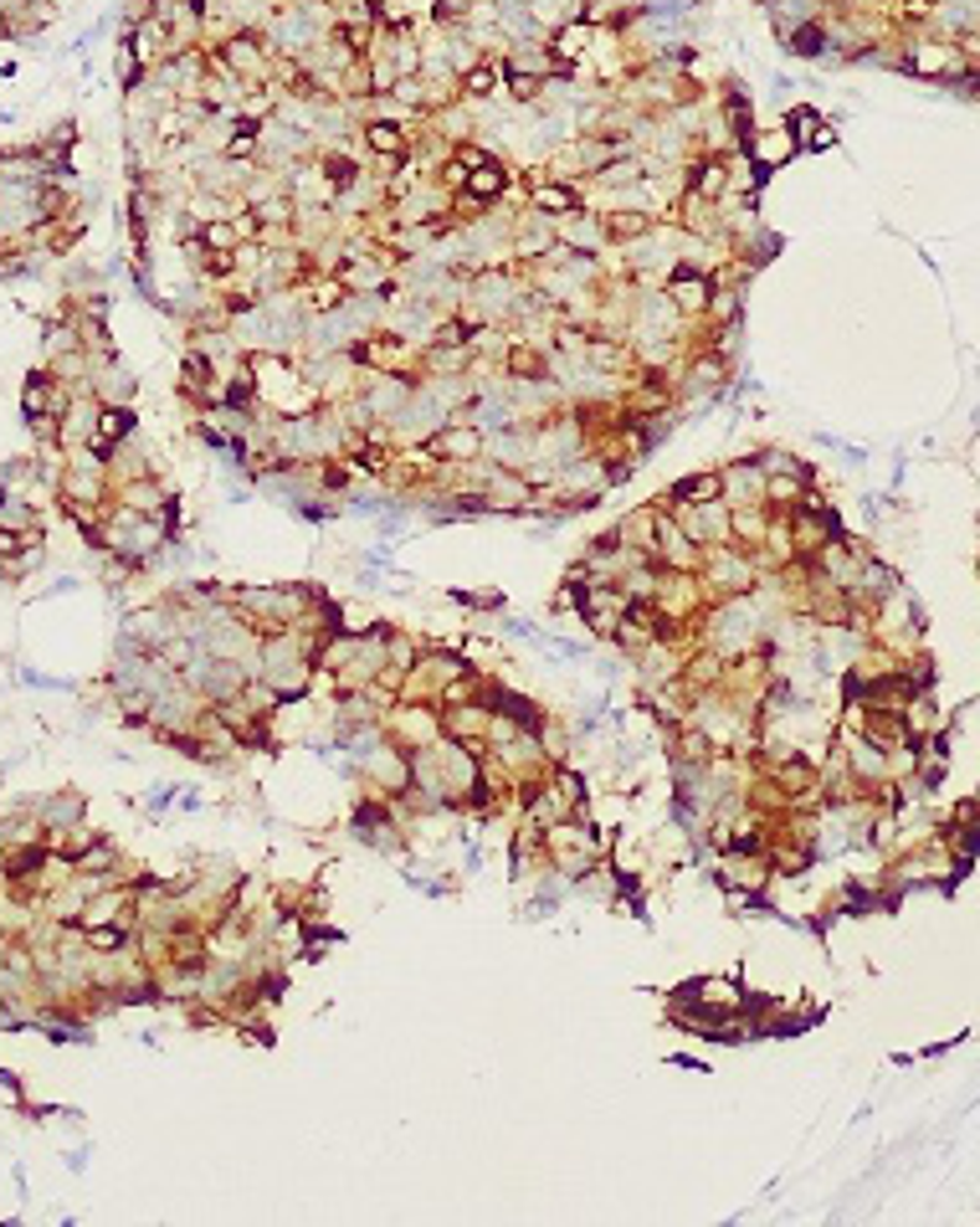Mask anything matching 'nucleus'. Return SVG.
Wrapping results in <instances>:
<instances>
[{"instance_id": "f257e3e1", "label": "nucleus", "mask_w": 980, "mask_h": 1227, "mask_svg": "<svg viewBox=\"0 0 980 1227\" xmlns=\"http://www.w3.org/2000/svg\"><path fill=\"white\" fill-rule=\"evenodd\" d=\"M483 447H488V432H483L478 421H447L442 432H432V437L421 442V452L437 458V463H447V467L483 463Z\"/></svg>"}, {"instance_id": "f03ea898", "label": "nucleus", "mask_w": 980, "mask_h": 1227, "mask_svg": "<svg viewBox=\"0 0 980 1227\" xmlns=\"http://www.w3.org/2000/svg\"><path fill=\"white\" fill-rule=\"evenodd\" d=\"M898 68L909 72V77H930V83H950V77H960V72L970 68V57L955 47V42H904V57H898Z\"/></svg>"}, {"instance_id": "7ed1b4c3", "label": "nucleus", "mask_w": 980, "mask_h": 1227, "mask_svg": "<svg viewBox=\"0 0 980 1227\" xmlns=\"http://www.w3.org/2000/svg\"><path fill=\"white\" fill-rule=\"evenodd\" d=\"M662 299H668V308H673L677 319H703V308L714 299V273L677 268L673 278H668V288H662Z\"/></svg>"}, {"instance_id": "20e7f679", "label": "nucleus", "mask_w": 980, "mask_h": 1227, "mask_svg": "<svg viewBox=\"0 0 980 1227\" xmlns=\"http://www.w3.org/2000/svg\"><path fill=\"white\" fill-rule=\"evenodd\" d=\"M529 211L544 216V221H565V216H581V186L575 181H529Z\"/></svg>"}, {"instance_id": "39448f33", "label": "nucleus", "mask_w": 980, "mask_h": 1227, "mask_svg": "<svg viewBox=\"0 0 980 1227\" xmlns=\"http://www.w3.org/2000/svg\"><path fill=\"white\" fill-rule=\"evenodd\" d=\"M683 190H693L699 201H719L723 190H729V149H703V155H693Z\"/></svg>"}, {"instance_id": "423d86ee", "label": "nucleus", "mask_w": 980, "mask_h": 1227, "mask_svg": "<svg viewBox=\"0 0 980 1227\" xmlns=\"http://www.w3.org/2000/svg\"><path fill=\"white\" fill-rule=\"evenodd\" d=\"M723 499V473L719 467H703V473H688V478H677L657 504L662 509H677V504H688V509H699V504H719Z\"/></svg>"}, {"instance_id": "0eeeda50", "label": "nucleus", "mask_w": 980, "mask_h": 1227, "mask_svg": "<svg viewBox=\"0 0 980 1227\" xmlns=\"http://www.w3.org/2000/svg\"><path fill=\"white\" fill-rule=\"evenodd\" d=\"M596 227H601V242H642V236L657 227V216L653 211H642V206H611L596 216Z\"/></svg>"}, {"instance_id": "6e6552de", "label": "nucleus", "mask_w": 980, "mask_h": 1227, "mask_svg": "<svg viewBox=\"0 0 980 1227\" xmlns=\"http://www.w3.org/2000/svg\"><path fill=\"white\" fill-rule=\"evenodd\" d=\"M360 140H365V149L380 155V160H406V155H411V129L396 124V118H365V124H360Z\"/></svg>"}, {"instance_id": "1a4fd4ad", "label": "nucleus", "mask_w": 980, "mask_h": 1227, "mask_svg": "<svg viewBox=\"0 0 980 1227\" xmlns=\"http://www.w3.org/2000/svg\"><path fill=\"white\" fill-rule=\"evenodd\" d=\"M590 42H596V26H585L581 16H570L565 26H555V31H550V47H544V52L555 57V68H560V72H570V68H575V62L585 57V52H590Z\"/></svg>"}, {"instance_id": "9d476101", "label": "nucleus", "mask_w": 980, "mask_h": 1227, "mask_svg": "<svg viewBox=\"0 0 980 1227\" xmlns=\"http://www.w3.org/2000/svg\"><path fill=\"white\" fill-rule=\"evenodd\" d=\"M509 181H514V170H509V160H498V155H488V160L478 164V170H467L463 196H472L478 206H493V201H503V190H509Z\"/></svg>"}, {"instance_id": "9b49d317", "label": "nucleus", "mask_w": 980, "mask_h": 1227, "mask_svg": "<svg viewBox=\"0 0 980 1227\" xmlns=\"http://www.w3.org/2000/svg\"><path fill=\"white\" fill-rule=\"evenodd\" d=\"M585 360H590V371L596 375H621V371H637V360H631V349L627 340H616V334H585Z\"/></svg>"}, {"instance_id": "f8f14e48", "label": "nucleus", "mask_w": 980, "mask_h": 1227, "mask_svg": "<svg viewBox=\"0 0 980 1227\" xmlns=\"http://www.w3.org/2000/svg\"><path fill=\"white\" fill-rule=\"evenodd\" d=\"M503 375H514L524 386H539V380H550V355H544L535 340H509V349H503Z\"/></svg>"}, {"instance_id": "ddd939ff", "label": "nucleus", "mask_w": 980, "mask_h": 1227, "mask_svg": "<svg viewBox=\"0 0 980 1227\" xmlns=\"http://www.w3.org/2000/svg\"><path fill=\"white\" fill-rule=\"evenodd\" d=\"M795 149H801V144H795L791 129H755V140L745 144V155L760 164V170H775V164H786Z\"/></svg>"}, {"instance_id": "4468645a", "label": "nucleus", "mask_w": 980, "mask_h": 1227, "mask_svg": "<svg viewBox=\"0 0 980 1227\" xmlns=\"http://www.w3.org/2000/svg\"><path fill=\"white\" fill-rule=\"evenodd\" d=\"M786 129L795 134V144H801V149H832V144H837V129H832V124H827L817 109H795V114L786 118Z\"/></svg>"}, {"instance_id": "2eb2a0df", "label": "nucleus", "mask_w": 980, "mask_h": 1227, "mask_svg": "<svg viewBox=\"0 0 980 1227\" xmlns=\"http://www.w3.org/2000/svg\"><path fill=\"white\" fill-rule=\"evenodd\" d=\"M313 164H319V175L328 181V190H334V196H345V190H354L360 181H365L360 160H354V155H345V149H324V155H319Z\"/></svg>"}, {"instance_id": "dca6fc26", "label": "nucleus", "mask_w": 980, "mask_h": 1227, "mask_svg": "<svg viewBox=\"0 0 980 1227\" xmlns=\"http://www.w3.org/2000/svg\"><path fill=\"white\" fill-rule=\"evenodd\" d=\"M498 88H503V57H483V62H472L457 77V93L463 98H493Z\"/></svg>"}, {"instance_id": "f3484780", "label": "nucleus", "mask_w": 980, "mask_h": 1227, "mask_svg": "<svg viewBox=\"0 0 980 1227\" xmlns=\"http://www.w3.org/2000/svg\"><path fill=\"white\" fill-rule=\"evenodd\" d=\"M740 308H745V293H740V283L714 278V299H708V308H703V324H708V329L740 324Z\"/></svg>"}, {"instance_id": "a211bd4d", "label": "nucleus", "mask_w": 980, "mask_h": 1227, "mask_svg": "<svg viewBox=\"0 0 980 1227\" xmlns=\"http://www.w3.org/2000/svg\"><path fill=\"white\" fill-rule=\"evenodd\" d=\"M195 236H201V247H206V252H236V247L247 242L236 216H210V221H201V232H195Z\"/></svg>"}, {"instance_id": "6ab92c4d", "label": "nucleus", "mask_w": 980, "mask_h": 1227, "mask_svg": "<svg viewBox=\"0 0 980 1227\" xmlns=\"http://www.w3.org/2000/svg\"><path fill=\"white\" fill-rule=\"evenodd\" d=\"M786 42H791L795 57H821V52L832 47V31H827L817 16H806L801 26H791V31H786Z\"/></svg>"}, {"instance_id": "aec40b11", "label": "nucleus", "mask_w": 980, "mask_h": 1227, "mask_svg": "<svg viewBox=\"0 0 980 1227\" xmlns=\"http://www.w3.org/2000/svg\"><path fill=\"white\" fill-rule=\"evenodd\" d=\"M723 129L740 140V149H745L749 140H755V109H749V98L734 88V93L723 98Z\"/></svg>"}, {"instance_id": "412c9836", "label": "nucleus", "mask_w": 980, "mask_h": 1227, "mask_svg": "<svg viewBox=\"0 0 980 1227\" xmlns=\"http://www.w3.org/2000/svg\"><path fill=\"white\" fill-rule=\"evenodd\" d=\"M432 11H437L442 26H463L472 16V0H432Z\"/></svg>"}, {"instance_id": "4be33fe9", "label": "nucleus", "mask_w": 980, "mask_h": 1227, "mask_svg": "<svg viewBox=\"0 0 980 1227\" xmlns=\"http://www.w3.org/2000/svg\"><path fill=\"white\" fill-rule=\"evenodd\" d=\"M160 5L164 0H123V21L140 26V21H149V16H160Z\"/></svg>"}]
</instances>
